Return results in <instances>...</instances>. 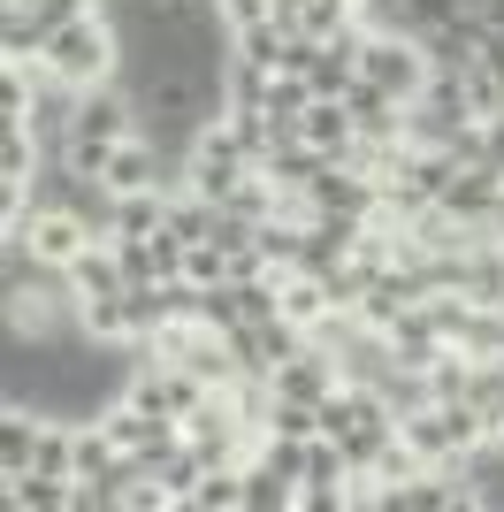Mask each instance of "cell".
I'll use <instances>...</instances> for the list:
<instances>
[{"label":"cell","instance_id":"cell-1","mask_svg":"<svg viewBox=\"0 0 504 512\" xmlns=\"http://www.w3.org/2000/svg\"><path fill=\"white\" fill-rule=\"evenodd\" d=\"M46 69H54L62 85H77V92L123 77V31L107 23V8H84V16L54 23V39H46Z\"/></svg>","mask_w":504,"mask_h":512},{"label":"cell","instance_id":"cell-2","mask_svg":"<svg viewBox=\"0 0 504 512\" xmlns=\"http://www.w3.org/2000/svg\"><path fill=\"white\" fill-rule=\"evenodd\" d=\"M252 169H260V161H252V146L237 138V123H230V115H222V123H207L199 138H191V153H184V176H176V184L222 207V199H230V192L245 184Z\"/></svg>","mask_w":504,"mask_h":512},{"label":"cell","instance_id":"cell-3","mask_svg":"<svg viewBox=\"0 0 504 512\" xmlns=\"http://www.w3.org/2000/svg\"><path fill=\"white\" fill-rule=\"evenodd\" d=\"M359 77H375L390 100L413 107L420 85H428L436 69H428V54H420V39H405V31H367V46H359Z\"/></svg>","mask_w":504,"mask_h":512},{"label":"cell","instance_id":"cell-4","mask_svg":"<svg viewBox=\"0 0 504 512\" xmlns=\"http://www.w3.org/2000/svg\"><path fill=\"white\" fill-rule=\"evenodd\" d=\"M8 237H23V245L46 260V268H69V260H77L100 230H92V222H84L69 199H39V207H31V222H23V230H8Z\"/></svg>","mask_w":504,"mask_h":512},{"label":"cell","instance_id":"cell-5","mask_svg":"<svg viewBox=\"0 0 504 512\" xmlns=\"http://www.w3.org/2000/svg\"><path fill=\"white\" fill-rule=\"evenodd\" d=\"M482 16H451V23H428L420 31V54H428V69H451V77H466V69L482 62Z\"/></svg>","mask_w":504,"mask_h":512},{"label":"cell","instance_id":"cell-6","mask_svg":"<svg viewBox=\"0 0 504 512\" xmlns=\"http://www.w3.org/2000/svg\"><path fill=\"white\" fill-rule=\"evenodd\" d=\"M298 138H306L321 161H352V153H359V123H352V107H344V100H314L306 115H298Z\"/></svg>","mask_w":504,"mask_h":512},{"label":"cell","instance_id":"cell-7","mask_svg":"<svg viewBox=\"0 0 504 512\" xmlns=\"http://www.w3.org/2000/svg\"><path fill=\"white\" fill-rule=\"evenodd\" d=\"M398 436L428 459V467H459L466 451H459V428H451V406H420V413H405L398 421Z\"/></svg>","mask_w":504,"mask_h":512},{"label":"cell","instance_id":"cell-8","mask_svg":"<svg viewBox=\"0 0 504 512\" xmlns=\"http://www.w3.org/2000/svg\"><path fill=\"white\" fill-rule=\"evenodd\" d=\"M0 497L16 512H77V474H0Z\"/></svg>","mask_w":504,"mask_h":512},{"label":"cell","instance_id":"cell-9","mask_svg":"<svg viewBox=\"0 0 504 512\" xmlns=\"http://www.w3.org/2000/svg\"><path fill=\"white\" fill-rule=\"evenodd\" d=\"M69 283H77V299H115V291H130L123 276V253H115V237H92L77 260H69Z\"/></svg>","mask_w":504,"mask_h":512},{"label":"cell","instance_id":"cell-10","mask_svg":"<svg viewBox=\"0 0 504 512\" xmlns=\"http://www.w3.org/2000/svg\"><path fill=\"white\" fill-rule=\"evenodd\" d=\"M260 176H268L275 192H314L321 153L306 146V138H275V146H268V161H260Z\"/></svg>","mask_w":504,"mask_h":512},{"label":"cell","instance_id":"cell-11","mask_svg":"<svg viewBox=\"0 0 504 512\" xmlns=\"http://www.w3.org/2000/svg\"><path fill=\"white\" fill-rule=\"evenodd\" d=\"M77 329L92 344H130V352H138V321H130L123 291H115V299H77Z\"/></svg>","mask_w":504,"mask_h":512},{"label":"cell","instance_id":"cell-12","mask_svg":"<svg viewBox=\"0 0 504 512\" xmlns=\"http://www.w3.org/2000/svg\"><path fill=\"white\" fill-rule=\"evenodd\" d=\"M39 169H46V138L31 123H0V176L8 184H39Z\"/></svg>","mask_w":504,"mask_h":512},{"label":"cell","instance_id":"cell-13","mask_svg":"<svg viewBox=\"0 0 504 512\" xmlns=\"http://www.w3.org/2000/svg\"><path fill=\"white\" fill-rule=\"evenodd\" d=\"M168 199H176V184H161V192H123V199H115V237L168 230Z\"/></svg>","mask_w":504,"mask_h":512},{"label":"cell","instance_id":"cell-14","mask_svg":"<svg viewBox=\"0 0 504 512\" xmlns=\"http://www.w3.org/2000/svg\"><path fill=\"white\" fill-rule=\"evenodd\" d=\"M321 92L306 85V77H268V100H260V115L275 123V138H298V115L314 107Z\"/></svg>","mask_w":504,"mask_h":512},{"label":"cell","instance_id":"cell-15","mask_svg":"<svg viewBox=\"0 0 504 512\" xmlns=\"http://www.w3.org/2000/svg\"><path fill=\"white\" fill-rule=\"evenodd\" d=\"M176 367H191V375H199L207 390H230L237 375H245V367H237V352H230V337H214V329H207L199 344H191V352H184Z\"/></svg>","mask_w":504,"mask_h":512},{"label":"cell","instance_id":"cell-16","mask_svg":"<svg viewBox=\"0 0 504 512\" xmlns=\"http://www.w3.org/2000/svg\"><path fill=\"white\" fill-rule=\"evenodd\" d=\"M291 505H298V482H291V474L245 459V512H291Z\"/></svg>","mask_w":504,"mask_h":512},{"label":"cell","instance_id":"cell-17","mask_svg":"<svg viewBox=\"0 0 504 512\" xmlns=\"http://www.w3.org/2000/svg\"><path fill=\"white\" fill-rule=\"evenodd\" d=\"M191 512H245V467H207L191 490Z\"/></svg>","mask_w":504,"mask_h":512},{"label":"cell","instance_id":"cell-18","mask_svg":"<svg viewBox=\"0 0 504 512\" xmlns=\"http://www.w3.org/2000/svg\"><path fill=\"white\" fill-rule=\"evenodd\" d=\"M352 23H359V0H306V16H298V31L329 46V39H344Z\"/></svg>","mask_w":504,"mask_h":512},{"label":"cell","instance_id":"cell-19","mask_svg":"<svg viewBox=\"0 0 504 512\" xmlns=\"http://www.w3.org/2000/svg\"><path fill=\"white\" fill-rule=\"evenodd\" d=\"M466 482H474V505H504V444L466 451Z\"/></svg>","mask_w":504,"mask_h":512},{"label":"cell","instance_id":"cell-20","mask_svg":"<svg viewBox=\"0 0 504 512\" xmlns=\"http://www.w3.org/2000/svg\"><path fill=\"white\" fill-rule=\"evenodd\" d=\"M459 85H466V115H474V123H497V115H504V77H497V69L474 62Z\"/></svg>","mask_w":504,"mask_h":512},{"label":"cell","instance_id":"cell-21","mask_svg":"<svg viewBox=\"0 0 504 512\" xmlns=\"http://www.w3.org/2000/svg\"><path fill=\"white\" fill-rule=\"evenodd\" d=\"M115 253H123V276H130V283H161V260H153V237H115Z\"/></svg>","mask_w":504,"mask_h":512},{"label":"cell","instance_id":"cell-22","mask_svg":"<svg viewBox=\"0 0 504 512\" xmlns=\"http://www.w3.org/2000/svg\"><path fill=\"white\" fill-rule=\"evenodd\" d=\"M222 16H230V31H252V23H268L275 8L268 0H222Z\"/></svg>","mask_w":504,"mask_h":512},{"label":"cell","instance_id":"cell-23","mask_svg":"<svg viewBox=\"0 0 504 512\" xmlns=\"http://www.w3.org/2000/svg\"><path fill=\"white\" fill-rule=\"evenodd\" d=\"M474 16H482L489 31H504V0H474Z\"/></svg>","mask_w":504,"mask_h":512},{"label":"cell","instance_id":"cell-24","mask_svg":"<svg viewBox=\"0 0 504 512\" xmlns=\"http://www.w3.org/2000/svg\"><path fill=\"white\" fill-rule=\"evenodd\" d=\"M275 16H306V0H268Z\"/></svg>","mask_w":504,"mask_h":512},{"label":"cell","instance_id":"cell-25","mask_svg":"<svg viewBox=\"0 0 504 512\" xmlns=\"http://www.w3.org/2000/svg\"><path fill=\"white\" fill-rule=\"evenodd\" d=\"M497 444H504V436H497Z\"/></svg>","mask_w":504,"mask_h":512}]
</instances>
